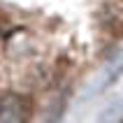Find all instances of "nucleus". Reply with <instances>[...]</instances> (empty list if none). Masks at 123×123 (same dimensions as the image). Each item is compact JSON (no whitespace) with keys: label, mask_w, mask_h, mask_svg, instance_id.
Wrapping results in <instances>:
<instances>
[{"label":"nucleus","mask_w":123,"mask_h":123,"mask_svg":"<svg viewBox=\"0 0 123 123\" xmlns=\"http://www.w3.org/2000/svg\"><path fill=\"white\" fill-rule=\"evenodd\" d=\"M33 114V105L21 93L0 95V123H28Z\"/></svg>","instance_id":"nucleus-1"}]
</instances>
